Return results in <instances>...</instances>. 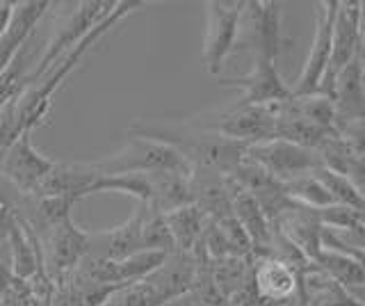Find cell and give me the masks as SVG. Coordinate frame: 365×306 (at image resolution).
Returning a JSON list of instances; mask_svg holds the SVG:
<instances>
[{
	"mask_svg": "<svg viewBox=\"0 0 365 306\" xmlns=\"http://www.w3.org/2000/svg\"><path fill=\"white\" fill-rule=\"evenodd\" d=\"M220 229L226 238V245L231 249V256H240V258H254V243H251L249 233L245 231V226L237 222L235 215H226V218L217 220Z\"/></svg>",
	"mask_w": 365,
	"mask_h": 306,
	"instance_id": "cell-34",
	"label": "cell"
},
{
	"mask_svg": "<svg viewBox=\"0 0 365 306\" xmlns=\"http://www.w3.org/2000/svg\"><path fill=\"white\" fill-rule=\"evenodd\" d=\"M142 247L144 252H163L171 254L176 252L174 235L169 231V224L165 213L144 203V222H142Z\"/></svg>",
	"mask_w": 365,
	"mask_h": 306,
	"instance_id": "cell-29",
	"label": "cell"
},
{
	"mask_svg": "<svg viewBox=\"0 0 365 306\" xmlns=\"http://www.w3.org/2000/svg\"><path fill=\"white\" fill-rule=\"evenodd\" d=\"M169 231L174 235V245L178 252L192 254L197 245L201 243L205 226H208V218L205 213L197 206V203H187V206L176 208L171 213H165Z\"/></svg>",
	"mask_w": 365,
	"mask_h": 306,
	"instance_id": "cell-25",
	"label": "cell"
},
{
	"mask_svg": "<svg viewBox=\"0 0 365 306\" xmlns=\"http://www.w3.org/2000/svg\"><path fill=\"white\" fill-rule=\"evenodd\" d=\"M30 39L26 41V46L19 51V55L14 58L7 69L0 73V112H3L11 101H16L26 89L30 87Z\"/></svg>",
	"mask_w": 365,
	"mask_h": 306,
	"instance_id": "cell-28",
	"label": "cell"
},
{
	"mask_svg": "<svg viewBox=\"0 0 365 306\" xmlns=\"http://www.w3.org/2000/svg\"><path fill=\"white\" fill-rule=\"evenodd\" d=\"M231 180V201H233V215L237 222L245 226V231L249 233L251 243H254V252L256 256H269L272 249V222L267 220L265 210L260 208L258 199L251 195L249 190H245L240 183L228 176Z\"/></svg>",
	"mask_w": 365,
	"mask_h": 306,
	"instance_id": "cell-18",
	"label": "cell"
},
{
	"mask_svg": "<svg viewBox=\"0 0 365 306\" xmlns=\"http://www.w3.org/2000/svg\"><path fill=\"white\" fill-rule=\"evenodd\" d=\"M7 247H9V256H11V267H14V275L19 279L30 281L46 272L41 238L23 215H19L14 229L9 233Z\"/></svg>",
	"mask_w": 365,
	"mask_h": 306,
	"instance_id": "cell-20",
	"label": "cell"
},
{
	"mask_svg": "<svg viewBox=\"0 0 365 306\" xmlns=\"http://www.w3.org/2000/svg\"><path fill=\"white\" fill-rule=\"evenodd\" d=\"M163 306H197V302H194V297L187 292V295H180V297H174V300L165 302Z\"/></svg>",
	"mask_w": 365,
	"mask_h": 306,
	"instance_id": "cell-39",
	"label": "cell"
},
{
	"mask_svg": "<svg viewBox=\"0 0 365 306\" xmlns=\"http://www.w3.org/2000/svg\"><path fill=\"white\" fill-rule=\"evenodd\" d=\"M245 3H205V32L201 62L208 76L222 78L224 64L237 49L240 19H242Z\"/></svg>",
	"mask_w": 365,
	"mask_h": 306,
	"instance_id": "cell-6",
	"label": "cell"
},
{
	"mask_svg": "<svg viewBox=\"0 0 365 306\" xmlns=\"http://www.w3.org/2000/svg\"><path fill=\"white\" fill-rule=\"evenodd\" d=\"M283 185H285V192H288V197L294 203H299V206L313 208V210H322V208L334 206V199H331L327 188L322 185V180L315 176V172L299 176Z\"/></svg>",
	"mask_w": 365,
	"mask_h": 306,
	"instance_id": "cell-30",
	"label": "cell"
},
{
	"mask_svg": "<svg viewBox=\"0 0 365 306\" xmlns=\"http://www.w3.org/2000/svg\"><path fill=\"white\" fill-rule=\"evenodd\" d=\"M103 176H117V174H148V172H192L190 163L182 158L174 146H167L163 142L130 138L123 149L112 153L103 160L94 163Z\"/></svg>",
	"mask_w": 365,
	"mask_h": 306,
	"instance_id": "cell-5",
	"label": "cell"
},
{
	"mask_svg": "<svg viewBox=\"0 0 365 306\" xmlns=\"http://www.w3.org/2000/svg\"><path fill=\"white\" fill-rule=\"evenodd\" d=\"M197 267L199 265L194 254L178 252L176 249V252L167 254L165 263L160 265L151 277H146V281L158 290L163 302H169L192 290L194 279H197Z\"/></svg>",
	"mask_w": 365,
	"mask_h": 306,
	"instance_id": "cell-21",
	"label": "cell"
},
{
	"mask_svg": "<svg viewBox=\"0 0 365 306\" xmlns=\"http://www.w3.org/2000/svg\"><path fill=\"white\" fill-rule=\"evenodd\" d=\"M361 49V3H340L336 26H334V55H331V64L327 78L322 83L319 94L329 96L331 87H334L338 73L359 58Z\"/></svg>",
	"mask_w": 365,
	"mask_h": 306,
	"instance_id": "cell-13",
	"label": "cell"
},
{
	"mask_svg": "<svg viewBox=\"0 0 365 306\" xmlns=\"http://www.w3.org/2000/svg\"><path fill=\"white\" fill-rule=\"evenodd\" d=\"M329 98L336 112V131L351 121L365 119V83L359 58L338 73Z\"/></svg>",
	"mask_w": 365,
	"mask_h": 306,
	"instance_id": "cell-17",
	"label": "cell"
},
{
	"mask_svg": "<svg viewBox=\"0 0 365 306\" xmlns=\"http://www.w3.org/2000/svg\"><path fill=\"white\" fill-rule=\"evenodd\" d=\"M247 158L258 163L265 172H269L281 183H290V180L313 174L322 167L317 151L306 149L288 140H267L260 144H251L247 149Z\"/></svg>",
	"mask_w": 365,
	"mask_h": 306,
	"instance_id": "cell-10",
	"label": "cell"
},
{
	"mask_svg": "<svg viewBox=\"0 0 365 306\" xmlns=\"http://www.w3.org/2000/svg\"><path fill=\"white\" fill-rule=\"evenodd\" d=\"M338 7H340L338 0H324V3H319L311 51H308L304 69L292 87L294 96L319 94V89H322V83L331 64V55H334V26H336Z\"/></svg>",
	"mask_w": 365,
	"mask_h": 306,
	"instance_id": "cell-8",
	"label": "cell"
},
{
	"mask_svg": "<svg viewBox=\"0 0 365 306\" xmlns=\"http://www.w3.org/2000/svg\"><path fill=\"white\" fill-rule=\"evenodd\" d=\"M165 258H167V254H163V252H137L125 260H119L121 283L144 281L165 263Z\"/></svg>",
	"mask_w": 365,
	"mask_h": 306,
	"instance_id": "cell-33",
	"label": "cell"
},
{
	"mask_svg": "<svg viewBox=\"0 0 365 306\" xmlns=\"http://www.w3.org/2000/svg\"><path fill=\"white\" fill-rule=\"evenodd\" d=\"M220 85L240 89L237 106H274L292 98V87L283 81L279 64L267 58H254L251 71L245 76H222Z\"/></svg>",
	"mask_w": 365,
	"mask_h": 306,
	"instance_id": "cell-12",
	"label": "cell"
},
{
	"mask_svg": "<svg viewBox=\"0 0 365 306\" xmlns=\"http://www.w3.org/2000/svg\"><path fill=\"white\" fill-rule=\"evenodd\" d=\"M254 281L265 306L299 302V275L279 258L256 256Z\"/></svg>",
	"mask_w": 365,
	"mask_h": 306,
	"instance_id": "cell-15",
	"label": "cell"
},
{
	"mask_svg": "<svg viewBox=\"0 0 365 306\" xmlns=\"http://www.w3.org/2000/svg\"><path fill=\"white\" fill-rule=\"evenodd\" d=\"M347 178L351 180V185L356 188L361 199L365 201V158H356V160L351 163L349 172H347Z\"/></svg>",
	"mask_w": 365,
	"mask_h": 306,
	"instance_id": "cell-37",
	"label": "cell"
},
{
	"mask_svg": "<svg viewBox=\"0 0 365 306\" xmlns=\"http://www.w3.org/2000/svg\"><path fill=\"white\" fill-rule=\"evenodd\" d=\"M16 275L14 267H11V256H9V247L0 249V297L7 292V288L14 283Z\"/></svg>",
	"mask_w": 365,
	"mask_h": 306,
	"instance_id": "cell-36",
	"label": "cell"
},
{
	"mask_svg": "<svg viewBox=\"0 0 365 306\" xmlns=\"http://www.w3.org/2000/svg\"><path fill=\"white\" fill-rule=\"evenodd\" d=\"M144 3H117V9L103 21L101 26H96L89 35L68 51L64 58L57 62L53 69L41 78V85H32L28 87L16 98V112H19V121H21V128L28 131V128H37L43 123V119L48 117L51 112V101L55 96L57 89L62 87V83L68 78L76 66L85 60V55L96 46V44L108 35L112 28H117L125 16H130L137 9H142Z\"/></svg>",
	"mask_w": 365,
	"mask_h": 306,
	"instance_id": "cell-2",
	"label": "cell"
},
{
	"mask_svg": "<svg viewBox=\"0 0 365 306\" xmlns=\"http://www.w3.org/2000/svg\"><path fill=\"white\" fill-rule=\"evenodd\" d=\"M142 222H144V203H137V208L123 224L108 231L89 233V254L110 260H125L137 252H144Z\"/></svg>",
	"mask_w": 365,
	"mask_h": 306,
	"instance_id": "cell-14",
	"label": "cell"
},
{
	"mask_svg": "<svg viewBox=\"0 0 365 306\" xmlns=\"http://www.w3.org/2000/svg\"><path fill=\"white\" fill-rule=\"evenodd\" d=\"M315 263L347 290H354V288H359L361 283H365V267L351 254L342 252V249L324 247Z\"/></svg>",
	"mask_w": 365,
	"mask_h": 306,
	"instance_id": "cell-26",
	"label": "cell"
},
{
	"mask_svg": "<svg viewBox=\"0 0 365 306\" xmlns=\"http://www.w3.org/2000/svg\"><path fill=\"white\" fill-rule=\"evenodd\" d=\"M51 7L53 3H16L11 26L5 32V37L0 39V73L14 62L19 51L26 46V41L30 39L32 30L37 28V24L46 16V12H48Z\"/></svg>",
	"mask_w": 365,
	"mask_h": 306,
	"instance_id": "cell-22",
	"label": "cell"
},
{
	"mask_svg": "<svg viewBox=\"0 0 365 306\" xmlns=\"http://www.w3.org/2000/svg\"><path fill=\"white\" fill-rule=\"evenodd\" d=\"M39 233V231H37ZM43 247V267L53 281L73 275L89 254V231H83L73 220H66L39 233Z\"/></svg>",
	"mask_w": 365,
	"mask_h": 306,
	"instance_id": "cell-9",
	"label": "cell"
},
{
	"mask_svg": "<svg viewBox=\"0 0 365 306\" xmlns=\"http://www.w3.org/2000/svg\"><path fill=\"white\" fill-rule=\"evenodd\" d=\"M359 62H361V73L365 83V3H361V49H359Z\"/></svg>",
	"mask_w": 365,
	"mask_h": 306,
	"instance_id": "cell-38",
	"label": "cell"
},
{
	"mask_svg": "<svg viewBox=\"0 0 365 306\" xmlns=\"http://www.w3.org/2000/svg\"><path fill=\"white\" fill-rule=\"evenodd\" d=\"M114 9H117V3H101V0L73 3L71 9H66V12L53 24V32H51L48 41H46L41 58L32 66L30 87L34 85V81H41V78L48 73L68 51L78 46V44L83 41L96 26H101Z\"/></svg>",
	"mask_w": 365,
	"mask_h": 306,
	"instance_id": "cell-3",
	"label": "cell"
},
{
	"mask_svg": "<svg viewBox=\"0 0 365 306\" xmlns=\"http://www.w3.org/2000/svg\"><path fill=\"white\" fill-rule=\"evenodd\" d=\"M163 297L158 295V290L144 281H133V283H123L117 290H114L108 302L103 306H163Z\"/></svg>",
	"mask_w": 365,
	"mask_h": 306,
	"instance_id": "cell-32",
	"label": "cell"
},
{
	"mask_svg": "<svg viewBox=\"0 0 365 306\" xmlns=\"http://www.w3.org/2000/svg\"><path fill=\"white\" fill-rule=\"evenodd\" d=\"M151 178V203L148 206L158 208L160 213H171L192 203L190 192V174L187 172H148Z\"/></svg>",
	"mask_w": 365,
	"mask_h": 306,
	"instance_id": "cell-24",
	"label": "cell"
},
{
	"mask_svg": "<svg viewBox=\"0 0 365 306\" xmlns=\"http://www.w3.org/2000/svg\"><path fill=\"white\" fill-rule=\"evenodd\" d=\"M130 138H144L163 142L185 158L190 167H205L231 176L240 163L247 158L249 146L242 142L228 140L224 135L194 128L182 117L167 119H140L128 128Z\"/></svg>",
	"mask_w": 365,
	"mask_h": 306,
	"instance_id": "cell-1",
	"label": "cell"
},
{
	"mask_svg": "<svg viewBox=\"0 0 365 306\" xmlns=\"http://www.w3.org/2000/svg\"><path fill=\"white\" fill-rule=\"evenodd\" d=\"M254 258L226 256L210 263L212 279L226 300H231L237 290H242L249 281H254Z\"/></svg>",
	"mask_w": 365,
	"mask_h": 306,
	"instance_id": "cell-27",
	"label": "cell"
},
{
	"mask_svg": "<svg viewBox=\"0 0 365 306\" xmlns=\"http://www.w3.org/2000/svg\"><path fill=\"white\" fill-rule=\"evenodd\" d=\"M351 295H354V297H356L363 306H365V283H361V286L359 288H354V290H349Z\"/></svg>",
	"mask_w": 365,
	"mask_h": 306,
	"instance_id": "cell-40",
	"label": "cell"
},
{
	"mask_svg": "<svg viewBox=\"0 0 365 306\" xmlns=\"http://www.w3.org/2000/svg\"><path fill=\"white\" fill-rule=\"evenodd\" d=\"M57 163L46 158L41 151L34 149L32 144V128L23 131L21 138L3 151V160H0V176L9 180L21 195L34 197L39 190L43 178L53 172Z\"/></svg>",
	"mask_w": 365,
	"mask_h": 306,
	"instance_id": "cell-11",
	"label": "cell"
},
{
	"mask_svg": "<svg viewBox=\"0 0 365 306\" xmlns=\"http://www.w3.org/2000/svg\"><path fill=\"white\" fill-rule=\"evenodd\" d=\"M299 306H363L317 263L299 281Z\"/></svg>",
	"mask_w": 365,
	"mask_h": 306,
	"instance_id": "cell-23",
	"label": "cell"
},
{
	"mask_svg": "<svg viewBox=\"0 0 365 306\" xmlns=\"http://www.w3.org/2000/svg\"><path fill=\"white\" fill-rule=\"evenodd\" d=\"M190 192L192 203L205 213V218L217 222L233 215V201H231V180L226 174L215 172L205 167H192L190 172Z\"/></svg>",
	"mask_w": 365,
	"mask_h": 306,
	"instance_id": "cell-16",
	"label": "cell"
},
{
	"mask_svg": "<svg viewBox=\"0 0 365 306\" xmlns=\"http://www.w3.org/2000/svg\"><path fill=\"white\" fill-rule=\"evenodd\" d=\"M272 229H279L292 245H297L302 252L313 260H317L319 252L324 249L322 235H324V226L319 222V213L306 206H297L281 215V220L272 226Z\"/></svg>",
	"mask_w": 365,
	"mask_h": 306,
	"instance_id": "cell-19",
	"label": "cell"
},
{
	"mask_svg": "<svg viewBox=\"0 0 365 306\" xmlns=\"http://www.w3.org/2000/svg\"><path fill=\"white\" fill-rule=\"evenodd\" d=\"M19 220V213L3 192H0V249H5L9 243V233L14 229V224Z\"/></svg>",
	"mask_w": 365,
	"mask_h": 306,
	"instance_id": "cell-35",
	"label": "cell"
},
{
	"mask_svg": "<svg viewBox=\"0 0 365 306\" xmlns=\"http://www.w3.org/2000/svg\"><path fill=\"white\" fill-rule=\"evenodd\" d=\"M190 126L224 135L247 146L277 138V103L274 106H231L220 110H203L182 117Z\"/></svg>",
	"mask_w": 365,
	"mask_h": 306,
	"instance_id": "cell-4",
	"label": "cell"
},
{
	"mask_svg": "<svg viewBox=\"0 0 365 306\" xmlns=\"http://www.w3.org/2000/svg\"><path fill=\"white\" fill-rule=\"evenodd\" d=\"M285 41L281 39V5L274 0H254L245 3L240 19L237 49L251 51L254 58L279 60Z\"/></svg>",
	"mask_w": 365,
	"mask_h": 306,
	"instance_id": "cell-7",
	"label": "cell"
},
{
	"mask_svg": "<svg viewBox=\"0 0 365 306\" xmlns=\"http://www.w3.org/2000/svg\"><path fill=\"white\" fill-rule=\"evenodd\" d=\"M315 176L322 180V185L327 188L334 203H338V206H347L351 210H359L365 215V201L361 199V195L356 192V188L351 185V180L347 176L331 172V169H327V167H319L315 172Z\"/></svg>",
	"mask_w": 365,
	"mask_h": 306,
	"instance_id": "cell-31",
	"label": "cell"
}]
</instances>
